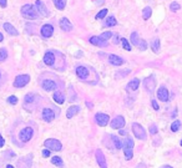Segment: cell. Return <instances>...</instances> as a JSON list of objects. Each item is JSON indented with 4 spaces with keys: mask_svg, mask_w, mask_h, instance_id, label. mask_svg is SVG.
Wrapping results in <instances>:
<instances>
[{
    "mask_svg": "<svg viewBox=\"0 0 182 168\" xmlns=\"http://www.w3.org/2000/svg\"><path fill=\"white\" fill-rule=\"evenodd\" d=\"M95 121L100 127H105L108 125V122H110V117H108V115H106V114H102V112H97L95 115Z\"/></svg>",
    "mask_w": 182,
    "mask_h": 168,
    "instance_id": "10",
    "label": "cell"
},
{
    "mask_svg": "<svg viewBox=\"0 0 182 168\" xmlns=\"http://www.w3.org/2000/svg\"><path fill=\"white\" fill-rule=\"evenodd\" d=\"M4 29H5V31L9 34V35H11V36H16V35H19V31H17L10 23H5L4 24Z\"/></svg>",
    "mask_w": 182,
    "mask_h": 168,
    "instance_id": "25",
    "label": "cell"
},
{
    "mask_svg": "<svg viewBox=\"0 0 182 168\" xmlns=\"http://www.w3.org/2000/svg\"><path fill=\"white\" fill-rule=\"evenodd\" d=\"M86 105H87V106H89V108H93V105H91V103H90V102H86Z\"/></svg>",
    "mask_w": 182,
    "mask_h": 168,
    "instance_id": "49",
    "label": "cell"
},
{
    "mask_svg": "<svg viewBox=\"0 0 182 168\" xmlns=\"http://www.w3.org/2000/svg\"><path fill=\"white\" fill-rule=\"evenodd\" d=\"M116 24H117V21H116V17H115V16H108V17H106V20H105V25H106V26L114 28V26H116Z\"/></svg>",
    "mask_w": 182,
    "mask_h": 168,
    "instance_id": "27",
    "label": "cell"
},
{
    "mask_svg": "<svg viewBox=\"0 0 182 168\" xmlns=\"http://www.w3.org/2000/svg\"><path fill=\"white\" fill-rule=\"evenodd\" d=\"M21 15L25 19H28V20H36L38 16H39V14L36 13L34 5H31V4H25L21 8Z\"/></svg>",
    "mask_w": 182,
    "mask_h": 168,
    "instance_id": "1",
    "label": "cell"
},
{
    "mask_svg": "<svg viewBox=\"0 0 182 168\" xmlns=\"http://www.w3.org/2000/svg\"><path fill=\"white\" fill-rule=\"evenodd\" d=\"M76 76L81 80V81H87L89 76H90V69L84 66V65H80L76 67Z\"/></svg>",
    "mask_w": 182,
    "mask_h": 168,
    "instance_id": "8",
    "label": "cell"
},
{
    "mask_svg": "<svg viewBox=\"0 0 182 168\" xmlns=\"http://www.w3.org/2000/svg\"><path fill=\"white\" fill-rule=\"evenodd\" d=\"M125 133H126L125 129H120V135H125Z\"/></svg>",
    "mask_w": 182,
    "mask_h": 168,
    "instance_id": "48",
    "label": "cell"
},
{
    "mask_svg": "<svg viewBox=\"0 0 182 168\" xmlns=\"http://www.w3.org/2000/svg\"><path fill=\"white\" fill-rule=\"evenodd\" d=\"M170 9H171V11H178L181 9V5L178 3H176V2H173V3H171Z\"/></svg>",
    "mask_w": 182,
    "mask_h": 168,
    "instance_id": "38",
    "label": "cell"
},
{
    "mask_svg": "<svg viewBox=\"0 0 182 168\" xmlns=\"http://www.w3.org/2000/svg\"><path fill=\"white\" fill-rule=\"evenodd\" d=\"M157 99L162 102H167L170 100V93H169V90L165 87V86H161L158 90H157Z\"/></svg>",
    "mask_w": 182,
    "mask_h": 168,
    "instance_id": "15",
    "label": "cell"
},
{
    "mask_svg": "<svg viewBox=\"0 0 182 168\" xmlns=\"http://www.w3.org/2000/svg\"><path fill=\"white\" fill-rule=\"evenodd\" d=\"M180 144H181V147H182V140H181V142H180Z\"/></svg>",
    "mask_w": 182,
    "mask_h": 168,
    "instance_id": "51",
    "label": "cell"
},
{
    "mask_svg": "<svg viewBox=\"0 0 182 168\" xmlns=\"http://www.w3.org/2000/svg\"><path fill=\"white\" fill-rule=\"evenodd\" d=\"M160 49H161V41H160L158 37H155V39L151 41V50L155 54H158L160 52Z\"/></svg>",
    "mask_w": 182,
    "mask_h": 168,
    "instance_id": "26",
    "label": "cell"
},
{
    "mask_svg": "<svg viewBox=\"0 0 182 168\" xmlns=\"http://www.w3.org/2000/svg\"><path fill=\"white\" fill-rule=\"evenodd\" d=\"M6 0H0V6L2 8H6Z\"/></svg>",
    "mask_w": 182,
    "mask_h": 168,
    "instance_id": "44",
    "label": "cell"
},
{
    "mask_svg": "<svg viewBox=\"0 0 182 168\" xmlns=\"http://www.w3.org/2000/svg\"><path fill=\"white\" fill-rule=\"evenodd\" d=\"M43 156H44V157H46V158H47V157H50V149H47V148H46V149H44V151H43Z\"/></svg>",
    "mask_w": 182,
    "mask_h": 168,
    "instance_id": "42",
    "label": "cell"
},
{
    "mask_svg": "<svg viewBox=\"0 0 182 168\" xmlns=\"http://www.w3.org/2000/svg\"><path fill=\"white\" fill-rule=\"evenodd\" d=\"M149 131H150V133L154 136V135H157V132H158V129H157V126L156 125H151L150 126V128H149Z\"/></svg>",
    "mask_w": 182,
    "mask_h": 168,
    "instance_id": "39",
    "label": "cell"
},
{
    "mask_svg": "<svg viewBox=\"0 0 182 168\" xmlns=\"http://www.w3.org/2000/svg\"><path fill=\"white\" fill-rule=\"evenodd\" d=\"M8 58V51L6 49H0V61H4Z\"/></svg>",
    "mask_w": 182,
    "mask_h": 168,
    "instance_id": "37",
    "label": "cell"
},
{
    "mask_svg": "<svg viewBox=\"0 0 182 168\" xmlns=\"http://www.w3.org/2000/svg\"><path fill=\"white\" fill-rule=\"evenodd\" d=\"M131 129H132V132H134V136L136 137V138H138V140H146L147 138V135H146V131H145V128L140 125V123H137V122H134L132 125H131Z\"/></svg>",
    "mask_w": 182,
    "mask_h": 168,
    "instance_id": "4",
    "label": "cell"
},
{
    "mask_svg": "<svg viewBox=\"0 0 182 168\" xmlns=\"http://www.w3.org/2000/svg\"><path fill=\"white\" fill-rule=\"evenodd\" d=\"M30 81V76L29 75H19V76H16L15 80H14V87L16 88H21L24 86H26Z\"/></svg>",
    "mask_w": 182,
    "mask_h": 168,
    "instance_id": "7",
    "label": "cell"
},
{
    "mask_svg": "<svg viewBox=\"0 0 182 168\" xmlns=\"http://www.w3.org/2000/svg\"><path fill=\"white\" fill-rule=\"evenodd\" d=\"M152 15V9L150 6H146L143 10H142V17H143V20H149V19L151 17Z\"/></svg>",
    "mask_w": 182,
    "mask_h": 168,
    "instance_id": "28",
    "label": "cell"
},
{
    "mask_svg": "<svg viewBox=\"0 0 182 168\" xmlns=\"http://www.w3.org/2000/svg\"><path fill=\"white\" fill-rule=\"evenodd\" d=\"M40 34L44 39H50L54 34V26L51 24H44L40 29Z\"/></svg>",
    "mask_w": 182,
    "mask_h": 168,
    "instance_id": "13",
    "label": "cell"
},
{
    "mask_svg": "<svg viewBox=\"0 0 182 168\" xmlns=\"http://www.w3.org/2000/svg\"><path fill=\"white\" fill-rule=\"evenodd\" d=\"M79 111H80V106H70L66 111V117L67 118H72L75 115L79 114Z\"/></svg>",
    "mask_w": 182,
    "mask_h": 168,
    "instance_id": "24",
    "label": "cell"
},
{
    "mask_svg": "<svg viewBox=\"0 0 182 168\" xmlns=\"http://www.w3.org/2000/svg\"><path fill=\"white\" fill-rule=\"evenodd\" d=\"M114 37H115V40H114V43H115V44H117V43H119V39H117V35H114Z\"/></svg>",
    "mask_w": 182,
    "mask_h": 168,
    "instance_id": "45",
    "label": "cell"
},
{
    "mask_svg": "<svg viewBox=\"0 0 182 168\" xmlns=\"http://www.w3.org/2000/svg\"><path fill=\"white\" fill-rule=\"evenodd\" d=\"M0 77H2V73H0Z\"/></svg>",
    "mask_w": 182,
    "mask_h": 168,
    "instance_id": "52",
    "label": "cell"
},
{
    "mask_svg": "<svg viewBox=\"0 0 182 168\" xmlns=\"http://www.w3.org/2000/svg\"><path fill=\"white\" fill-rule=\"evenodd\" d=\"M8 102L11 105H16L17 103V97L16 96H9L8 97Z\"/></svg>",
    "mask_w": 182,
    "mask_h": 168,
    "instance_id": "40",
    "label": "cell"
},
{
    "mask_svg": "<svg viewBox=\"0 0 182 168\" xmlns=\"http://www.w3.org/2000/svg\"><path fill=\"white\" fill-rule=\"evenodd\" d=\"M95 156H96V161H97L100 168H107V162H106L105 155H104V152L101 151V149H96Z\"/></svg>",
    "mask_w": 182,
    "mask_h": 168,
    "instance_id": "16",
    "label": "cell"
},
{
    "mask_svg": "<svg viewBox=\"0 0 182 168\" xmlns=\"http://www.w3.org/2000/svg\"><path fill=\"white\" fill-rule=\"evenodd\" d=\"M107 11H108L107 9H101V10H100V11L96 14V16H95V17L97 19V20H101V19H105V17H106V15H107Z\"/></svg>",
    "mask_w": 182,
    "mask_h": 168,
    "instance_id": "36",
    "label": "cell"
},
{
    "mask_svg": "<svg viewBox=\"0 0 182 168\" xmlns=\"http://www.w3.org/2000/svg\"><path fill=\"white\" fill-rule=\"evenodd\" d=\"M52 2L58 10H64L66 6V0H52Z\"/></svg>",
    "mask_w": 182,
    "mask_h": 168,
    "instance_id": "30",
    "label": "cell"
},
{
    "mask_svg": "<svg viewBox=\"0 0 182 168\" xmlns=\"http://www.w3.org/2000/svg\"><path fill=\"white\" fill-rule=\"evenodd\" d=\"M130 41H131V44L134 45V46H137L140 50H142V51H145L147 49V43L143 39H140V36H138V34L136 32V31H134V32H131V35H130Z\"/></svg>",
    "mask_w": 182,
    "mask_h": 168,
    "instance_id": "3",
    "label": "cell"
},
{
    "mask_svg": "<svg viewBox=\"0 0 182 168\" xmlns=\"http://www.w3.org/2000/svg\"><path fill=\"white\" fill-rule=\"evenodd\" d=\"M52 99H54V101H55L56 103H59V105H63L64 102H65V95L61 92V91H55L54 92V95H52Z\"/></svg>",
    "mask_w": 182,
    "mask_h": 168,
    "instance_id": "23",
    "label": "cell"
},
{
    "mask_svg": "<svg viewBox=\"0 0 182 168\" xmlns=\"http://www.w3.org/2000/svg\"><path fill=\"white\" fill-rule=\"evenodd\" d=\"M125 125H126V121H125L123 116H116V117L112 118V121L110 122V126H111V128H114V129H121V128L125 127Z\"/></svg>",
    "mask_w": 182,
    "mask_h": 168,
    "instance_id": "12",
    "label": "cell"
},
{
    "mask_svg": "<svg viewBox=\"0 0 182 168\" xmlns=\"http://www.w3.org/2000/svg\"><path fill=\"white\" fill-rule=\"evenodd\" d=\"M108 62H110L111 65H114V66H121L125 61H123L122 58H120L119 55L111 54V55H108Z\"/></svg>",
    "mask_w": 182,
    "mask_h": 168,
    "instance_id": "19",
    "label": "cell"
},
{
    "mask_svg": "<svg viewBox=\"0 0 182 168\" xmlns=\"http://www.w3.org/2000/svg\"><path fill=\"white\" fill-rule=\"evenodd\" d=\"M89 41H90V44H93L95 46H99V47H106L107 46V41L100 39L99 36H91Z\"/></svg>",
    "mask_w": 182,
    "mask_h": 168,
    "instance_id": "21",
    "label": "cell"
},
{
    "mask_svg": "<svg viewBox=\"0 0 182 168\" xmlns=\"http://www.w3.org/2000/svg\"><path fill=\"white\" fill-rule=\"evenodd\" d=\"M4 144H5V141H4L3 136L0 135V148H2V147H4Z\"/></svg>",
    "mask_w": 182,
    "mask_h": 168,
    "instance_id": "43",
    "label": "cell"
},
{
    "mask_svg": "<svg viewBox=\"0 0 182 168\" xmlns=\"http://www.w3.org/2000/svg\"><path fill=\"white\" fill-rule=\"evenodd\" d=\"M160 168H173V167H171V166H169V164H165V166H162V167H160Z\"/></svg>",
    "mask_w": 182,
    "mask_h": 168,
    "instance_id": "46",
    "label": "cell"
},
{
    "mask_svg": "<svg viewBox=\"0 0 182 168\" xmlns=\"http://www.w3.org/2000/svg\"><path fill=\"white\" fill-rule=\"evenodd\" d=\"M151 106L154 107V110H155V111H158V110H160L158 103H157V102H156V100H154V99L151 100Z\"/></svg>",
    "mask_w": 182,
    "mask_h": 168,
    "instance_id": "41",
    "label": "cell"
},
{
    "mask_svg": "<svg viewBox=\"0 0 182 168\" xmlns=\"http://www.w3.org/2000/svg\"><path fill=\"white\" fill-rule=\"evenodd\" d=\"M3 40H4V36H3V34H2V32H0V43H2Z\"/></svg>",
    "mask_w": 182,
    "mask_h": 168,
    "instance_id": "47",
    "label": "cell"
},
{
    "mask_svg": "<svg viewBox=\"0 0 182 168\" xmlns=\"http://www.w3.org/2000/svg\"><path fill=\"white\" fill-rule=\"evenodd\" d=\"M41 87L45 90V91H55L56 90V82L52 81V80H44L41 82Z\"/></svg>",
    "mask_w": 182,
    "mask_h": 168,
    "instance_id": "20",
    "label": "cell"
},
{
    "mask_svg": "<svg viewBox=\"0 0 182 168\" xmlns=\"http://www.w3.org/2000/svg\"><path fill=\"white\" fill-rule=\"evenodd\" d=\"M59 25H60V29H61L63 31L69 32V31H71V30H72V24L70 23V20H69L67 17H61V19H60Z\"/></svg>",
    "mask_w": 182,
    "mask_h": 168,
    "instance_id": "18",
    "label": "cell"
},
{
    "mask_svg": "<svg viewBox=\"0 0 182 168\" xmlns=\"http://www.w3.org/2000/svg\"><path fill=\"white\" fill-rule=\"evenodd\" d=\"M143 86L146 88V91L149 93H152L154 90H155V86H156V80H155V76H149L143 80Z\"/></svg>",
    "mask_w": 182,
    "mask_h": 168,
    "instance_id": "14",
    "label": "cell"
},
{
    "mask_svg": "<svg viewBox=\"0 0 182 168\" xmlns=\"http://www.w3.org/2000/svg\"><path fill=\"white\" fill-rule=\"evenodd\" d=\"M138 86H140V80L138 79H134V80H131L129 84L126 85V91L127 92H134V91H136L138 88Z\"/></svg>",
    "mask_w": 182,
    "mask_h": 168,
    "instance_id": "22",
    "label": "cell"
},
{
    "mask_svg": "<svg viewBox=\"0 0 182 168\" xmlns=\"http://www.w3.org/2000/svg\"><path fill=\"white\" fill-rule=\"evenodd\" d=\"M34 8H35V10H36V13H38L39 15H41V16H49V10H47V8H46V5L41 2V0H36L35 2V5H34Z\"/></svg>",
    "mask_w": 182,
    "mask_h": 168,
    "instance_id": "9",
    "label": "cell"
},
{
    "mask_svg": "<svg viewBox=\"0 0 182 168\" xmlns=\"http://www.w3.org/2000/svg\"><path fill=\"white\" fill-rule=\"evenodd\" d=\"M121 44H122V47L126 51H131V45H130V43H129V40H127V39L122 37V39H121Z\"/></svg>",
    "mask_w": 182,
    "mask_h": 168,
    "instance_id": "35",
    "label": "cell"
},
{
    "mask_svg": "<svg viewBox=\"0 0 182 168\" xmlns=\"http://www.w3.org/2000/svg\"><path fill=\"white\" fill-rule=\"evenodd\" d=\"M6 168H14V167H13V166H10V164H8V166H6Z\"/></svg>",
    "mask_w": 182,
    "mask_h": 168,
    "instance_id": "50",
    "label": "cell"
},
{
    "mask_svg": "<svg viewBox=\"0 0 182 168\" xmlns=\"http://www.w3.org/2000/svg\"><path fill=\"white\" fill-rule=\"evenodd\" d=\"M112 36H114L112 31H105V32H102L99 37H100V39H102V40H105V41H107L108 39H111Z\"/></svg>",
    "mask_w": 182,
    "mask_h": 168,
    "instance_id": "34",
    "label": "cell"
},
{
    "mask_svg": "<svg viewBox=\"0 0 182 168\" xmlns=\"http://www.w3.org/2000/svg\"><path fill=\"white\" fill-rule=\"evenodd\" d=\"M44 146L47 148V149H51V151H56V152H60L63 149V144L59 140L56 138H47L46 141H44Z\"/></svg>",
    "mask_w": 182,
    "mask_h": 168,
    "instance_id": "5",
    "label": "cell"
},
{
    "mask_svg": "<svg viewBox=\"0 0 182 168\" xmlns=\"http://www.w3.org/2000/svg\"><path fill=\"white\" fill-rule=\"evenodd\" d=\"M181 121L180 120H176V121H173L172 123H171V131L172 132H177V131H180V128H181Z\"/></svg>",
    "mask_w": 182,
    "mask_h": 168,
    "instance_id": "32",
    "label": "cell"
},
{
    "mask_svg": "<svg viewBox=\"0 0 182 168\" xmlns=\"http://www.w3.org/2000/svg\"><path fill=\"white\" fill-rule=\"evenodd\" d=\"M32 135H34V129L31 127H24L19 133V138H20L21 142L26 143L32 138Z\"/></svg>",
    "mask_w": 182,
    "mask_h": 168,
    "instance_id": "6",
    "label": "cell"
},
{
    "mask_svg": "<svg viewBox=\"0 0 182 168\" xmlns=\"http://www.w3.org/2000/svg\"><path fill=\"white\" fill-rule=\"evenodd\" d=\"M111 140H112V143L115 144V148H116V149H121V148H122V142H121V140L119 138V136H112Z\"/></svg>",
    "mask_w": 182,
    "mask_h": 168,
    "instance_id": "33",
    "label": "cell"
},
{
    "mask_svg": "<svg viewBox=\"0 0 182 168\" xmlns=\"http://www.w3.org/2000/svg\"><path fill=\"white\" fill-rule=\"evenodd\" d=\"M41 116H43V120L45 122H51V121L55 120V114H54V111L51 108H49V107H46V108L43 110Z\"/></svg>",
    "mask_w": 182,
    "mask_h": 168,
    "instance_id": "17",
    "label": "cell"
},
{
    "mask_svg": "<svg viewBox=\"0 0 182 168\" xmlns=\"http://www.w3.org/2000/svg\"><path fill=\"white\" fill-rule=\"evenodd\" d=\"M51 163L54 164V166H56V167H64V162H63V159H61V157H59V156H54L52 158H51Z\"/></svg>",
    "mask_w": 182,
    "mask_h": 168,
    "instance_id": "29",
    "label": "cell"
},
{
    "mask_svg": "<svg viewBox=\"0 0 182 168\" xmlns=\"http://www.w3.org/2000/svg\"><path fill=\"white\" fill-rule=\"evenodd\" d=\"M36 97H38V96H36L35 93H28V95L25 96V99H24V102L26 105L28 103H34V101L36 100Z\"/></svg>",
    "mask_w": 182,
    "mask_h": 168,
    "instance_id": "31",
    "label": "cell"
},
{
    "mask_svg": "<svg viewBox=\"0 0 182 168\" xmlns=\"http://www.w3.org/2000/svg\"><path fill=\"white\" fill-rule=\"evenodd\" d=\"M43 61L46 66H54L56 62V56H55V52L54 51H46L44 58H43Z\"/></svg>",
    "mask_w": 182,
    "mask_h": 168,
    "instance_id": "11",
    "label": "cell"
},
{
    "mask_svg": "<svg viewBox=\"0 0 182 168\" xmlns=\"http://www.w3.org/2000/svg\"><path fill=\"white\" fill-rule=\"evenodd\" d=\"M134 140L130 138V137H127L125 140V142L122 143V148H123V153H125V158L127 161H130L134 156Z\"/></svg>",
    "mask_w": 182,
    "mask_h": 168,
    "instance_id": "2",
    "label": "cell"
}]
</instances>
